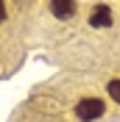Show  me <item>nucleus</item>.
<instances>
[{"mask_svg": "<svg viewBox=\"0 0 120 122\" xmlns=\"http://www.w3.org/2000/svg\"><path fill=\"white\" fill-rule=\"evenodd\" d=\"M90 25L92 28H106V25H112V8L109 6H95L92 8V14H90Z\"/></svg>", "mask_w": 120, "mask_h": 122, "instance_id": "obj_2", "label": "nucleus"}, {"mask_svg": "<svg viewBox=\"0 0 120 122\" xmlns=\"http://www.w3.org/2000/svg\"><path fill=\"white\" fill-rule=\"evenodd\" d=\"M6 20V3H0V22Z\"/></svg>", "mask_w": 120, "mask_h": 122, "instance_id": "obj_5", "label": "nucleus"}, {"mask_svg": "<svg viewBox=\"0 0 120 122\" xmlns=\"http://www.w3.org/2000/svg\"><path fill=\"white\" fill-rule=\"evenodd\" d=\"M75 8H78V6H75L73 0H64V3H61V0H53V3H50V11L59 17V20H64V17H73V14H75Z\"/></svg>", "mask_w": 120, "mask_h": 122, "instance_id": "obj_3", "label": "nucleus"}, {"mask_svg": "<svg viewBox=\"0 0 120 122\" xmlns=\"http://www.w3.org/2000/svg\"><path fill=\"white\" fill-rule=\"evenodd\" d=\"M106 89H109V97H112L114 103H120V81H112Z\"/></svg>", "mask_w": 120, "mask_h": 122, "instance_id": "obj_4", "label": "nucleus"}, {"mask_svg": "<svg viewBox=\"0 0 120 122\" xmlns=\"http://www.w3.org/2000/svg\"><path fill=\"white\" fill-rule=\"evenodd\" d=\"M103 111H106V106H103V100H98V97H87V100H81V103L75 106V114H78V119H84V122L98 119Z\"/></svg>", "mask_w": 120, "mask_h": 122, "instance_id": "obj_1", "label": "nucleus"}]
</instances>
